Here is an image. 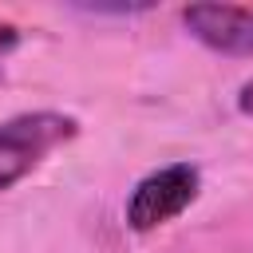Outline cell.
<instances>
[{"instance_id":"1","label":"cell","mask_w":253,"mask_h":253,"mask_svg":"<svg viewBox=\"0 0 253 253\" xmlns=\"http://www.w3.org/2000/svg\"><path fill=\"white\" fill-rule=\"evenodd\" d=\"M79 134V119L63 111H20L0 123V190L24 182L55 146Z\"/></svg>"},{"instance_id":"2","label":"cell","mask_w":253,"mask_h":253,"mask_svg":"<svg viewBox=\"0 0 253 253\" xmlns=\"http://www.w3.org/2000/svg\"><path fill=\"white\" fill-rule=\"evenodd\" d=\"M198 186H202V174L190 162H170L162 170H150L126 198V225L134 233H150L174 221L198 198Z\"/></svg>"},{"instance_id":"3","label":"cell","mask_w":253,"mask_h":253,"mask_svg":"<svg viewBox=\"0 0 253 253\" xmlns=\"http://www.w3.org/2000/svg\"><path fill=\"white\" fill-rule=\"evenodd\" d=\"M186 32L217 55H253V8L237 4H190L182 8Z\"/></svg>"},{"instance_id":"4","label":"cell","mask_w":253,"mask_h":253,"mask_svg":"<svg viewBox=\"0 0 253 253\" xmlns=\"http://www.w3.org/2000/svg\"><path fill=\"white\" fill-rule=\"evenodd\" d=\"M16 47H20V28L8 24V20H0V67H4V59H8Z\"/></svg>"},{"instance_id":"5","label":"cell","mask_w":253,"mask_h":253,"mask_svg":"<svg viewBox=\"0 0 253 253\" xmlns=\"http://www.w3.org/2000/svg\"><path fill=\"white\" fill-rule=\"evenodd\" d=\"M237 111L253 119V79H249V83H245V87L237 91Z\"/></svg>"}]
</instances>
